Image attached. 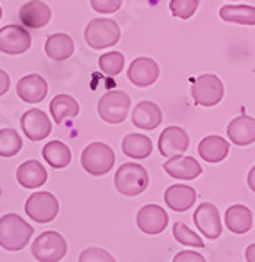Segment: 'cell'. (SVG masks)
<instances>
[{"instance_id": "cell-13", "label": "cell", "mask_w": 255, "mask_h": 262, "mask_svg": "<svg viewBox=\"0 0 255 262\" xmlns=\"http://www.w3.org/2000/svg\"><path fill=\"white\" fill-rule=\"evenodd\" d=\"M159 64L150 57H138L129 66L127 77L134 86L138 88H148L157 82L159 79Z\"/></svg>"}, {"instance_id": "cell-16", "label": "cell", "mask_w": 255, "mask_h": 262, "mask_svg": "<svg viewBox=\"0 0 255 262\" xmlns=\"http://www.w3.org/2000/svg\"><path fill=\"white\" fill-rule=\"evenodd\" d=\"M164 171L173 179L180 180H193L202 175V166L198 164L197 159L189 156H172L164 162Z\"/></svg>"}, {"instance_id": "cell-37", "label": "cell", "mask_w": 255, "mask_h": 262, "mask_svg": "<svg viewBox=\"0 0 255 262\" xmlns=\"http://www.w3.org/2000/svg\"><path fill=\"white\" fill-rule=\"evenodd\" d=\"M245 259H246V262H255V243H252V245L246 246Z\"/></svg>"}, {"instance_id": "cell-6", "label": "cell", "mask_w": 255, "mask_h": 262, "mask_svg": "<svg viewBox=\"0 0 255 262\" xmlns=\"http://www.w3.org/2000/svg\"><path fill=\"white\" fill-rule=\"evenodd\" d=\"M131 111V97L121 90H111L98 100V114L105 123L118 125L125 121Z\"/></svg>"}, {"instance_id": "cell-2", "label": "cell", "mask_w": 255, "mask_h": 262, "mask_svg": "<svg viewBox=\"0 0 255 262\" xmlns=\"http://www.w3.org/2000/svg\"><path fill=\"white\" fill-rule=\"evenodd\" d=\"M148 184V171L141 164H134V162L121 164L114 175V187L123 196H138V194L145 193Z\"/></svg>"}, {"instance_id": "cell-26", "label": "cell", "mask_w": 255, "mask_h": 262, "mask_svg": "<svg viewBox=\"0 0 255 262\" xmlns=\"http://www.w3.org/2000/svg\"><path fill=\"white\" fill-rule=\"evenodd\" d=\"M121 150L131 159H146L152 154V139L145 134H129L121 141Z\"/></svg>"}, {"instance_id": "cell-39", "label": "cell", "mask_w": 255, "mask_h": 262, "mask_svg": "<svg viewBox=\"0 0 255 262\" xmlns=\"http://www.w3.org/2000/svg\"><path fill=\"white\" fill-rule=\"evenodd\" d=\"M0 18H2V7H0Z\"/></svg>"}, {"instance_id": "cell-24", "label": "cell", "mask_w": 255, "mask_h": 262, "mask_svg": "<svg viewBox=\"0 0 255 262\" xmlns=\"http://www.w3.org/2000/svg\"><path fill=\"white\" fill-rule=\"evenodd\" d=\"M75 52V43L65 32H57L47 38L45 41V54L52 61H66Z\"/></svg>"}, {"instance_id": "cell-22", "label": "cell", "mask_w": 255, "mask_h": 262, "mask_svg": "<svg viewBox=\"0 0 255 262\" xmlns=\"http://www.w3.org/2000/svg\"><path fill=\"white\" fill-rule=\"evenodd\" d=\"M230 150V143L223 139L221 136H207L198 145V154L204 161L210 162V164H218L225 157L228 156Z\"/></svg>"}, {"instance_id": "cell-25", "label": "cell", "mask_w": 255, "mask_h": 262, "mask_svg": "<svg viewBox=\"0 0 255 262\" xmlns=\"http://www.w3.org/2000/svg\"><path fill=\"white\" fill-rule=\"evenodd\" d=\"M79 102L70 95H57L55 98H52L50 102V114L54 118L55 123H65L70 118L79 116Z\"/></svg>"}, {"instance_id": "cell-20", "label": "cell", "mask_w": 255, "mask_h": 262, "mask_svg": "<svg viewBox=\"0 0 255 262\" xmlns=\"http://www.w3.org/2000/svg\"><path fill=\"white\" fill-rule=\"evenodd\" d=\"M162 111L154 102L143 100L132 109V123L141 130H154L161 125Z\"/></svg>"}, {"instance_id": "cell-31", "label": "cell", "mask_w": 255, "mask_h": 262, "mask_svg": "<svg viewBox=\"0 0 255 262\" xmlns=\"http://www.w3.org/2000/svg\"><path fill=\"white\" fill-rule=\"evenodd\" d=\"M173 237H175V241H179L180 245H184V246L204 248V239L195 234L187 225L180 223V221H177V223L173 225Z\"/></svg>"}, {"instance_id": "cell-23", "label": "cell", "mask_w": 255, "mask_h": 262, "mask_svg": "<svg viewBox=\"0 0 255 262\" xmlns=\"http://www.w3.org/2000/svg\"><path fill=\"white\" fill-rule=\"evenodd\" d=\"M225 223L232 234H246L253 225V212L246 205H232L225 212Z\"/></svg>"}, {"instance_id": "cell-36", "label": "cell", "mask_w": 255, "mask_h": 262, "mask_svg": "<svg viewBox=\"0 0 255 262\" xmlns=\"http://www.w3.org/2000/svg\"><path fill=\"white\" fill-rule=\"evenodd\" d=\"M9 86H11L9 73L4 72V70H0V97L7 93V90H9Z\"/></svg>"}, {"instance_id": "cell-29", "label": "cell", "mask_w": 255, "mask_h": 262, "mask_svg": "<svg viewBox=\"0 0 255 262\" xmlns=\"http://www.w3.org/2000/svg\"><path fill=\"white\" fill-rule=\"evenodd\" d=\"M22 150V138L14 128H0V157H13Z\"/></svg>"}, {"instance_id": "cell-8", "label": "cell", "mask_w": 255, "mask_h": 262, "mask_svg": "<svg viewBox=\"0 0 255 262\" xmlns=\"http://www.w3.org/2000/svg\"><path fill=\"white\" fill-rule=\"evenodd\" d=\"M25 214L32 221L50 223L59 214V200L52 193H47V191L32 193L25 202Z\"/></svg>"}, {"instance_id": "cell-32", "label": "cell", "mask_w": 255, "mask_h": 262, "mask_svg": "<svg viewBox=\"0 0 255 262\" xmlns=\"http://www.w3.org/2000/svg\"><path fill=\"white\" fill-rule=\"evenodd\" d=\"M200 2L198 0H172L169 2V11L173 16L182 18V20H189L195 13H197Z\"/></svg>"}, {"instance_id": "cell-9", "label": "cell", "mask_w": 255, "mask_h": 262, "mask_svg": "<svg viewBox=\"0 0 255 262\" xmlns=\"http://www.w3.org/2000/svg\"><path fill=\"white\" fill-rule=\"evenodd\" d=\"M32 45L29 31L24 25L9 24L0 29V52L7 55H20Z\"/></svg>"}, {"instance_id": "cell-14", "label": "cell", "mask_w": 255, "mask_h": 262, "mask_svg": "<svg viewBox=\"0 0 255 262\" xmlns=\"http://www.w3.org/2000/svg\"><path fill=\"white\" fill-rule=\"evenodd\" d=\"M189 148V134L180 127H168L159 136V152L164 157L179 156Z\"/></svg>"}, {"instance_id": "cell-5", "label": "cell", "mask_w": 255, "mask_h": 262, "mask_svg": "<svg viewBox=\"0 0 255 262\" xmlns=\"http://www.w3.org/2000/svg\"><path fill=\"white\" fill-rule=\"evenodd\" d=\"M223 82L214 73H204L197 77L191 84V97L200 107H214L223 98Z\"/></svg>"}, {"instance_id": "cell-38", "label": "cell", "mask_w": 255, "mask_h": 262, "mask_svg": "<svg viewBox=\"0 0 255 262\" xmlns=\"http://www.w3.org/2000/svg\"><path fill=\"white\" fill-rule=\"evenodd\" d=\"M246 180H248V187L255 193V166L248 171V179H246Z\"/></svg>"}, {"instance_id": "cell-17", "label": "cell", "mask_w": 255, "mask_h": 262, "mask_svg": "<svg viewBox=\"0 0 255 262\" xmlns=\"http://www.w3.org/2000/svg\"><path fill=\"white\" fill-rule=\"evenodd\" d=\"M52 18V11L41 0H29L20 7V21L25 29H41Z\"/></svg>"}, {"instance_id": "cell-3", "label": "cell", "mask_w": 255, "mask_h": 262, "mask_svg": "<svg viewBox=\"0 0 255 262\" xmlns=\"http://www.w3.org/2000/svg\"><path fill=\"white\" fill-rule=\"evenodd\" d=\"M120 38V25L109 18H95L86 25V31H84V39H86L88 47H91L93 50H102L116 45Z\"/></svg>"}, {"instance_id": "cell-30", "label": "cell", "mask_w": 255, "mask_h": 262, "mask_svg": "<svg viewBox=\"0 0 255 262\" xmlns=\"http://www.w3.org/2000/svg\"><path fill=\"white\" fill-rule=\"evenodd\" d=\"M98 66L105 75L114 77L123 70L125 66V55L118 50H113V52H107L103 54L100 59H98Z\"/></svg>"}, {"instance_id": "cell-27", "label": "cell", "mask_w": 255, "mask_h": 262, "mask_svg": "<svg viewBox=\"0 0 255 262\" xmlns=\"http://www.w3.org/2000/svg\"><path fill=\"white\" fill-rule=\"evenodd\" d=\"M43 159L55 169H62L72 162V152L62 141H49L43 146Z\"/></svg>"}, {"instance_id": "cell-35", "label": "cell", "mask_w": 255, "mask_h": 262, "mask_svg": "<svg viewBox=\"0 0 255 262\" xmlns=\"http://www.w3.org/2000/svg\"><path fill=\"white\" fill-rule=\"evenodd\" d=\"M173 262H207L204 259V255H200L198 252H193V250H184V252L177 253Z\"/></svg>"}, {"instance_id": "cell-10", "label": "cell", "mask_w": 255, "mask_h": 262, "mask_svg": "<svg viewBox=\"0 0 255 262\" xmlns=\"http://www.w3.org/2000/svg\"><path fill=\"white\" fill-rule=\"evenodd\" d=\"M168 212L161 207V205H145L139 209L138 216H136V223H138L139 230L146 235H157L166 230L168 227Z\"/></svg>"}, {"instance_id": "cell-11", "label": "cell", "mask_w": 255, "mask_h": 262, "mask_svg": "<svg viewBox=\"0 0 255 262\" xmlns=\"http://www.w3.org/2000/svg\"><path fill=\"white\" fill-rule=\"evenodd\" d=\"M22 130L31 141H41L52 132V121L41 109H29L20 120Z\"/></svg>"}, {"instance_id": "cell-34", "label": "cell", "mask_w": 255, "mask_h": 262, "mask_svg": "<svg viewBox=\"0 0 255 262\" xmlns=\"http://www.w3.org/2000/svg\"><path fill=\"white\" fill-rule=\"evenodd\" d=\"M90 4L97 13L113 14L120 9L121 4H123V0H90Z\"/></svg>"}, {"instance_id": "cell-12", "label": "cell", "mask_w": 255, "mask_h": 262, "mask_svg": "<svg viewBox=\"0 0 255 262\" xmlns=\"http://www.w3.org/2000/svg\"><path fill=\"white\" fill-rule=\"evenodd\" d=\"M193 221L197 225V228L200 230L202 235H205L207 239H218L221 235V220H220V210L216 205L204 202L193 214Z\"/></svg>"}, {"instance_id": "cell-21", "label": "cell", "mask_w": 255, "mask_h": 262, "mask_svg": "<svg viewBox=\"0 0 255 262\" xmlns=\"http://www.w3.org/2000/svg\"><path fill=\"white\" fill-rule=\"evenodd\" d=\"M195 200H197V191L186 184H173L164 193L166 205L175 212H186L189 207H193Z\"/></svg>"}, {"instance_id": "cell-33", "label": "cell", "mask_w": 255, "mask_h": 262, "mask_svg": "<svg viewBox=\"0 0 255 262\" xmlns=\"http://www.w3.org/2000/svg\"><path fill=\"white\" fill-rule=\"evenodd\" d=\"M79 262H116V259L107 250L91 246V248H86L80 253Z\"/></svg>"}, {"instance_id": "cell-18", "label": "cell", "mask_w": 255, "mask_h": 262, "mask_svg": "<svg viewBox=\"0 0 255 262\" xmlns=\"http://www.w3.org/2000/svg\"><path fill=\"white\" fill-rule=\"evenodd\" d=\"M227 136L238 146L252 145L255 143V118L246 114L234 118L227 127Z\"/></svg>"}, {"instance_id": "cell-28", "label": "cell", "mask_w": 255, "mask_h": 262, "mask_svg": "<svg viewBox=\"0 0 255 262\" xmlns=\"http://www.w3.org/2000/svg\"><path fill=\"white\" fill-rule=\"evenodd\" d=\"M223 21L239 25H255V6H223L220 9Z\"/></svg>"}, {"instance_id": "cell-1", "label": "cell", "mask_w": 255, "mask_h": 262, "mask_svg": "<svg viewBox=\"0 0 255 262\" xmlns=\"http://www.w3.org/2000/svg\"><path fill=\"white\" fill-rule=\"evenodd\" d=\"M34 228L18 214H6L0 217V246L7 252H20L29 245Z\"/></svg>"}, {"instance_id": "cell-7", "label": "cell", "mask_w": 255, "mask_h": 262, "mask_svg": "<svg viewBox=\"0 0 255 262\" xmlns=\"http://www.w3.org/2000/svg\"><path fill=\"white\" fill-rule=\"evenodd\" d=\"M66 241L59 232L47 230L32 241L31 252L38 262H59L66 255Z\"/></svg>"}, {"instance_id": "cell-4", "label": "cell", "mask_w": 255, "mask_h": 262, "mask_svg": "<svg viewBox=\"0 0 255 262\" xmlns=\"http://www.w3.org/2000/svg\"><path fill=\"white\" fill-rule=\"evenodd\" d=\"M80 162H82V168L86 169L90 175L102 177L113 169L114 152L105 143H100V141L90 143V145L84 148L82 156H80Z\"/></svg>"}, {"instance_id": "cell-19", "label": "cell", "mask_w": 255, "mask_h": 262, "mask_svg": "<svg viewBox=\"0 0 255 262\" xmlns=\"http://www.w3.org/2000/svg\"><path fill=\"white\" fill-rule=\"evenodd\" d=\"M16 179L18 184L25 189H38L49 179V173H47L45 166L39 161H25L24 164L18 166L16 169Z\"/></svg>"}, {"instance_id": "cell-15", "label": "cell", "mask_w": 255, "mask_h": 262, "mask_svg": "<svg viewBox=\"0 0 255 262\" xmlns=\"http://www.w3.org/2000/svg\"><path fill=\"white\" fill-rule=\"evenodd\" d=\"M49 93V84L38 73H29L22 77L16 84V95L27 104H39Z\"/></svg>"}]
</instances>
